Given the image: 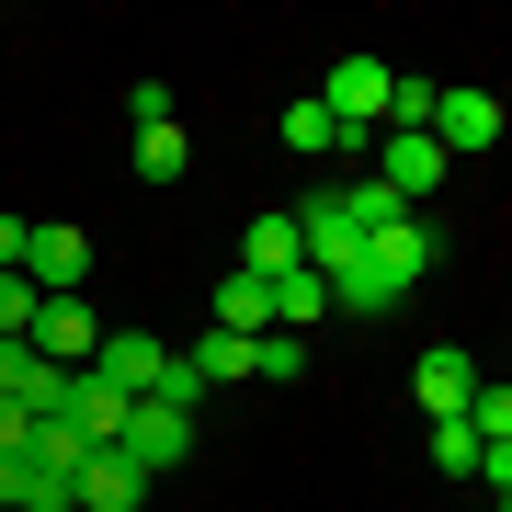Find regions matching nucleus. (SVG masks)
<instances>
[{
  "label": "nucleus",
  "mask_w": 512,
  "mask_h": 512,
  "mask_svg": "<svg viewBox=\"0 0 512 512\" xmlns=\"http://www.w3.org/2000/svg\"><path fill=\"white\" fill-rule=\"evenodd\" d=\"M433 262H444V228H433V217H387L365 251L330 274V308H342V319H387L421 274H433Z\"/></svg>",
  "instance_id": "obj_1"
},
{
  "label": "nucleus",
  "mask_w": 512,
  "mask_h": 512,
  "mask_svg": "<svg viewBox=\"0 0 512 512\" xmlns=\"http://www.w3.org/2000/svg\"><path fill=\"white\" fill-rule=\"evenodd\" d=\"M319 103H330V126H342L353 148H365V137H387V57H330Z\"/></svg>",
  "instance_id": "obj_2"
},
{
  "label": "nucleus",
  "mask_w": 512,
  "mask_h": 512,
  "mask_svg": "<svg viewBox=\"0 0 512 512\" xmlns=\"http://www.w3.org/2000/svg\"><path fill=\"white\" fill-rule=\"evenodd\" d=\"M160 365H171V342H160V330H137V319L114 330V319H103V342H92V376L114 387V399H148V387H160Z\"/></svg>",
  "instance_id": "obj_3"
},
{
  "label": "nucleus",
  "mask_w": 512,
  "mask_h": 512,
  "mask_svg": "<svg viewBox=\"0 0 512 512\" xmlns=\"http://www.w3.org/2000/svg\"><path fill=\"white\" fill-rule=\"evenodd\" d=\"M80 274H92V239H80L69 217H35V239H23V285H35V296H80Z\"/></svg>",
  "instance_id": "obj_4"
},
{
  "label": "nucleus",
  "mask_w": 512,
  "mask_h": 512,
  "mask_svg": "<svg viewBox=\"0 0 512 512\" xmlns=\"http://www.w3.org/2000/svg\"><path fill=\"white\" fill-rule=\"evenodd\" d=\"M69 501H80V512H148V467L126 456V444H92L80 478H69Z\"/></svg>",
  "instance_id": "obj_5"
},
{
  "label": "nucleus",
  "mask_w": 512,
  "mask_h": 512,
  "mask_svg": "<svg viewBox=\"0 0 512 512\" xmlns=\"http://www.w3.org/2000/svg\"><path fill=\"white\" fill-rule=\"evenodd\" d=\"M23 342L46 353V365H92V342H103V308H80V296H35V330H23Z\"/></svg>",
  "instance_id": "obj_6"
},
{
  "label": "nucleus",
  "mask_w": 512,
  "mask_h": 512,
  "mask_svg": "<svg viewBox=\"0 0 512 512\" xmlns=\"http://www.w3.org/2000/svg\"><path fill=\"white\" fill-rule=\"evenodd\" d=\"M421 137H433L444 160H478V148H501V92H444Z\"/></svg>",
  "instance_id": "obj_7"
},
{
  "label": "nucleus",
  "mask_w": 512,
  "mask_h": 512,
  "mask_svg": "<svg viewBox=\"0 0 512 512\" xmlns=\"http://www.w3.org/2000/svg\"><path fill=\"white\" fill-rule=\"evenodd\" d=\"M114 444H126V456H137L148 478H171V467L194 456V421H183V410H160V399H137V410H126V433H114Z\"/></svg>",
  "instance_id": "obj_8"
},
{
  "label": "nucleus",
  "mask_w": 512,
  "mask_h": 512,
  "mask_svg": "<svg viewBox=\"0 0 512 512\" xmlns=\"http://www.w3.org/2000/svg\"><path fill=\"white\" fill-rule=\"evenodd\" d=\"M410 399L433 410V421H456V410L478 399V353H467V342H433V353L410 365Z\"/></svg>",
  "instance_id": "obj_9"
},
{
  "label": "nucleus",
  "mask_w": 512,
  "mask_h": 512,
  "mask_svg": "<svg viewBox=\"0 0 512 512\" xmlns=\"http://www.w3.org/2000/svg\"><path fill=\"white\" fill-rule=\"evenodd\" d=\"M285 262H308V251H296V205H274V217L239 228V274H251V285H274Z\"/></svg>",
  "instance_id": "obj_10"
},
{
  "label": "nucleus",
  "mask_w": 512,
  "mask_h": 512,
  "mask_svg": "<svg viewBox=\"0 0 512 512\" xmlns=\"http://www.w3.org/2000/svg\"><path fill=\"white\" fill-rule=\"evenodd\" d=\"M126 410H137V399H114V387L80 365V376H69V410H57V421H69L80 444H114V433H126Z\"/></svg>",
  "instance_id": "obj_11"
},
{
  "label": "nucleus",
  "mask_w": 512,
  "mask_h": 512,
  "mask_svg": "<svg viewBox=\"0 0 512 512\" xmlns=\"http://www.w3.org/2000/svg\"><path fill=\"white\" fill-rule=\"evenodd\" d=\"M274 137H285V148H296V160H342V148H353V137H342V126H330V103H319V92H296V103H285V114H274Z\"/></svg>",
  "instance_id": "obj_12"
},
{
  "label": "nucleus",
  "mask_w": 512,
  "mask_h": 512,
  "mask_svg": "<svg viewBox=\"0 0 512 512\" xmlns=\"http://www.w3.org/2000/svg\"><path fill=\"white\" fill-rule=\"evenodd\" d=\"M205 330H239V342H262V330H274L262 285H251V274H228V285H217V319H205Z\"/></svg>",
  "instance_id": "obj_13"
},
{
  "label": "nucleus",
  "mask_w": 512,
  "mask_h": 512,
  "mask_svg": "<svg viewBox=\"0 0 512 512\" xmlns=\"http://www.w3.org/2000/svg\"><path fill=\"white\" fill-rule=\"evenodd\" d=\"M183 365H194L205 387H239V376H251V342H239V330H205V342L183 353Z\"/></svg>",
  "instance_id": "obj_14"
},
{
  "label": "nucleus",
  "mask_w": 512,
  "mask_h": 512,
  "mask_svg": "<svg viewBox=\"0 0 512 512\" xmlns=\"http://www.w3.org/2000/svg\"><path fill=\"white\" fill-rule=\"evenodd\" d=\"M183 126H137V183H183Z\"/></svg>",
  "instance_id": "obj_15"
},
{
  "label": "nucleus",
  "mask_w": 512,
  "mask_h": 512,
  "mask_svg": "<svg viewBox=\"0 0 512 512\" xmlns=\"http://www.w3.org/2000/svg\"><path fill=\"white\" fill-rule=\"evenodd\" d=\"M23 456H35L46 478H80V456H92V444H80V433H69V421H57V410H46V421H35V444H23Z\"/></svg>",
  "instance_id": "obj_16"
},
{
  "label": "nucleus",
  "mask_w": 512,
  "mask_h": 512,
  "mask_svg": "<svg viewBox=\"0 0 512 512\" xmlns=\"http://www.w3.org/2000/svg\"><path fill=\"white\" fill-rule=\"evenodd\" d=\"M251 376L262 387H296V376H308V342H296V330H262V342H251Z\"/></svg>",
  "instance_id": "obj_17"
},
{
  "label": "nucleus",
  "mask_w": 512,
  "mask_h": 512,
  "mask_svg": "<svg viewBox=\"0 0 512 512\" xmlns=\"http://www.w3.org/2000/svg\"><path fill=\"white\" fill-rule=\"evenodd\" d=\"M148 399H160V410H183V421H194L205 399H217V387H205V376L183 365V353H171V365H160V387H148Z\"/></svg>",
  "instance_id": "obj_18"
},
{
  "label": "nucleus",
  "mask_w": 512,
  "mask_h": 512,
  "mask_svg": "<svg viewBox=\"0 0 512 512\" xmlns=\"http://www.w3.org/2000/svg\"><path fill=\"white\" fill-rule=\"evenodd\" d=\"M433 467L444 478H478V433H467V421H433Z\"/></svg>",
  "instance_id": "obj_19"
},
{
  "label": "nucleus",
  "mask_w": 512,
  "mask_h": 512,
  "mask_svg": "<svg viewBox=\"0 0 512 512\" xmlns=\"http://www.w3.org/2000/svg\"><path fill=\"white\" fill-rule=\"evenodd\" d=\"M23 330H35V285L0 274V342H23Z\"/></svg>",
  "instance_id": "obj_20"
},
{
  "label": "nucleus",
  "mask_w": 512,
  "mask_h": 512,
  "mask_svg": "<svg viewBox=\"0 0 512 512\" xmlns=\"http://www.w3.org/2000/svg\"><path fill=\"white\" fill-rule=\"evenodd\" d=\"M23 444H35V410H23V399H0V456H23Z\"/></svg>",
  "instance_id": "obj_21"
},
{
  "label": "nucleus",
  "mask_w": 512,
  "mask_h": 512,
  "mask_svg": "<svg viewBox=\"0 0 512 512\" xmlns=\"http://www.w3.org/2000/svg\"><path fill=\"white\" fill-rule=\"evenodd\" d=\"M23 239H35V217H0V274H23Z\"/></svg>",
  "instance_id": "obj_22"
}]
</instances>
